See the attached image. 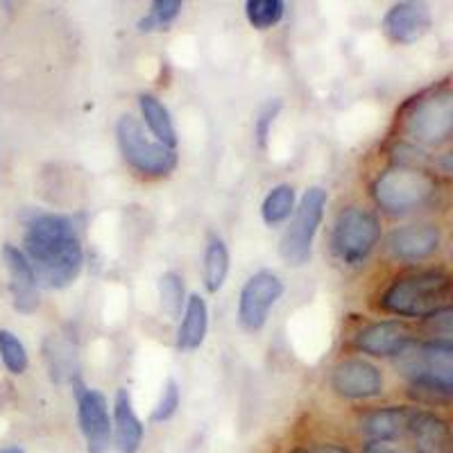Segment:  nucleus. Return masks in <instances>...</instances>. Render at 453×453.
Here are the masks:
<instances>
[{"label":"nucleus","mask_w":453,"mask_h":453,"mask_svg":"<svg viewBox=\"0 0 453 453\" xmlns=\"http://www.w3.org/2000/svg\"><path fill=\"white\" fill-rule=\"evenodd\" d=\"M295 211V188L290 184L274 186L273 191L265 196L261 204L263 222L270 226H277L288 220Z\"/></svg>","instance_id":"obj_22"},{"label":"nucleus","mask_w":453,"mask_h":453,"mask_svg":"<svg viewBox=\"0 0 453 453\" xmlns=\"http://www.w3.org/2000/svg\"><path fill=\"white\" fill-rule=\"evenodd\" d=\"M331 388L345 399H372L383 392L381 370L363 358H349L334 367Z\"/></svg>","instance_id":"obj_11"},{"label":"nucleus","mask_w":453,"mask_h":453,"mask_svg":"<svg viewBox=\"0 0 453 453\" xmlns=\"http://www.w3.org/2000/svg\"><path fill=\"white\" fill-rule=\"evenodd\" d=\"M402 129L412 143L442 145L453 129V93L449 84H440L412 98L402 113Z\"/></svg>","instance_id":"obj_4"},{"label":"nucleus","mask_w":453,"mask_h":453,"mask_svg":"<svg viewBox=\"0 0 453 453\" xmlns=\"http://www.w3.org/2000/svg\"><path fill=\"white\" fill-rule=\"evenodd\" d=\"M180 402H181L180 386H177L175 379H168V381L164 383V388H161L159 402H157L155 408H152V415H150V419L157 424L168 422V419L177 412V408H180Z\"/></svg>","instance_id":"obj_28"},{"label":"nucleus","mask_w":453,"mask_h":453,"mask_svg":"<svg viewBox=\"0 0 453 453\" xmlns=\"http://www.w3.org/2000/svg\"><path fill=\"white\" fill-rule=\"evenodd\" d=\"M3 258H5L7 274H10L12 304L19 313H35L39 309V283H36L35 270L27 263L26 254L14 245H5Z\"/></svg>","instance_id":"obj_14"},{"label":"nucleus","mask_w":453,"mask_h":453,"mask_svg":"<svg viewBox=\"0 0 453 453\" xmlns=\"http://www.w3.org/2000/svg\"><path fill=\"white\" fill-rule=\"evenodd\" d=\"M0 361L12 374H23L30 365L26 345L19 340V335L7 329H0Z\"/></svg>","instance_id":"obj_27"},{"label":"nucleus","mask_w":453,"mask_h":453,"mask_svg":"<svg viewBox=\"0 0 453 453\" xmlns=\"http://www.w3.org/2000/svg\"><path fill=\"white\" fill-rule=\"evenodd\" d=\"M415 335L399 319H383L374 325L365 326L356 335V347L363 354L370 356H396L408 342H412Z\"/></svg>","instance_id":"obj_17"},{"label":"nucleus","mask_w":453,"mask_h":453,"mask_svg":"<svg viewBox=\"0 0 453 453\" xmlns=\"http://www.w3.org/2000/svg\"><path fill=\"white\" fill-rule=\"evenodd\" d=\"M426 322H428V326H431L433 334L438 335V340H451V331H453L451 306H444V309L431 313L426 318Z\"/></svg>","instance_id":"obj_30"},{"label":"nucleus","mask_w":453,"mask_h":453,"mask_svg":"<svg viewBox=\"0 0 453 453\" xmlns=\"http://www.w3.org/2000/svg\"><path fill=\"white\" fill-rule=\"evenodd\" d=\"M440 241H442V234L438 225L419 222V225L396 226L388 238V250L399 261H424L438 252Z\"/></svg>","instance_id":"obj_13"},{"label":"nucleus","mask_w":453,"mask_h":453,"mask_svg":"<svg viewBox=\"0 0 453 453\" xmlns=\"http://www.w3.org/2000/svg\"><path fill=\"white\" fill-rule=\"evenodd\" d=\"M78 399V424L82 431L88 453H111V412L107 396L100 390L80 386L75 390Z\"/></svg>","instance_id":"obj_10"},{"label":"nucleus","mask_w":453,"mask_h":453,"mask_svg":"<svg viewBox=\"0 0 453 453\" xmlns=\"http://www.w3.org/2000/svg\"><path fill=\"white\" fill-rule=\"evenodd\" d=\"M396 370L411 379L415 395L431 403L449 402L453 388L451 340H412L395 356Z\"/></svg>","instance_id":"obj_2"},{"label":"nucleus","mask_w":453,"mask_h":453,"mask_svg":"<svg viewBox=\"0 0 453 453\" xmlns=\"http://www.w3.org/2000/svg\"><path fill=\"white\" fill-rule=\"evenodd\" d=\"M116 139L123 159L141 175L165 177L177 168V152L165 148L159 141H152L145 134L143 125L134 116H120L116 125Z\"/></svg>","instance_id":"obj_7"},{"label":"nucleus","mask_w":453,"mask_h":453,"mask_svg":"<svg viewBox=\"0 0 453 453\" xmlns=\"http://www.w3.org/2000/svg\"><path fill=\"white\" fill-rule=\"evenodd\" d=\"M21 250L35 270L36 283L62 290L78 281L84 250L75 220L62 213H36L26 226Z\"/></svg>","instance_id":"obj_1"},{"label":"nucleus","mask_w":453,"mask_h":453,"mask_svg":"<svg viewBox=\"0 0 453 453\" xmlns=\"http://www.w3.org/2000/svg\"><path fill=\"white\" fill-rule=\"evenodd\" d=\"M438 191L435 177L424 168L412 165H395L376 177L372 186L374 202L390 216H403L426 204Z\"/></svg>","instance_id":"obj_5"},{"label":"nucleus","mask_w":453,"mask_h":453,"mask_svg":"<svg viewBox=\"0 0 453 453\" xmlns=\"http://www.w3.org/2000/svg\"><path fill=\"white\" fill-rule=\"evenodd\" d=\"M381 238V222L367 209L347 206L338 213L331 232V250L342 265H361Z\"/></svg>","instance_id":"obj_6"},{"label":"nucleus","mask_w":453,"mask_h":453,"mask_svg":"<svg viewBox=\"0 0 453 453\" xmlns=\"http://www.w3.org/2000/svg\"><path fill=\"white\" fill-rule=\"evenodd\" d=\"M0 453H26V449L19 447V444H12V447H3Z\"/></svg>","instance_id":"obj_33"},{"label":"nucleus","mask_w":453,"mask_h":453,"mask_svg":"<svg viewBox=\"0 0 453 453\" xmlns=\"http://www.w3.org/2000/svg\"><path fill=\"white\" fill-rule=\"evenodd\" d=\"M181 10H184V5H181L180 0H155L150 5L148 14L139 19L136 27H139V32L168 30L175 23L177 16L181 14Z\"/></svg>","instance_id":"obj_23"},{"label":"nucleus","mask_w":453,"mask_h":453,"mask_svg":"<svg viewBox=\"0 0 453 453\" xmlns=\"http://www.w3.org/2000/svg\"><path fill=\"white\" fill-rule=\"evenodd\" d=\"M363 453H396L390 444H379V442H367L365 451Z\"/></svg>","instance_id":"obj_32"},{"label":"nucleus","mask_w":453,"mask_h":453,"mask_svg":"<svg viewBox=\"0 0 453 453\" xmlns=\"http://www.w3.org/2000/svg\"><path fill=\"white\" fill-rule=\"evenodd\" d=\"M449 299L451 277L440 270H426L390 283V288L381 295V309L399 318H428L449 306Z\"/></svg>","instance_id":"obj_3"},{"label":"nucleus","mask_w":453,"mask_h":453,"mask_svg":"<svg viewBox=\"0 0 453 453\" xmlns=\"http://www.w3.org/2000/svg\"><path fill=\"white\" fill-rule=\"evenodd\" d=\"M283 281L270 270L252 274L245 281L238 299V319L248 331H261L268 322L273 306L277 304L283 295Z\"/></svg>","instance_id":"obj_9"},{"label":"nucleus","mask_w":453,"mask_h":453,"mask_svg":"<svg viewBox=\"0 0 453 453\" xmlns=\"http://www.w3.org/2000/svg\"><path fill=\"white\" fill-rule=\"evenodd\" d=\"M159 299L161 309H164V313L168 318H180L186 306L184 279H181V274L165 273L159 279Z\"/></svg>","instance_id":"obj_24"},{"label":"nucleus","mask_w":453,"mask_h":453,"mask_svg":"<svg viewBox=\"0 0 453 453\" xmlns=\"http://www.w3.org/2000/svg\"><path fill=\"white\" fill-rule=\"evenodd\" d=\"M326 202H329V196L319 186L309 188L299 200L297 209L293 211V220H290L288 229L281 238V245H279L281 258L288 265L299 268V265L309 263L311 252H313V241L318 236L322 218H325Z\"/></svg>","instance_id":"obj_8"},{"label":"nucleus","mask_w":453,"mask_h":453,"mask_svg":"<svg viewBox=\"0 0 453 453\" xmlns=\"http://www.w3.org/2000/svg\"><path fill=\"white\" fill-rule=\"evenodd\" d=\"M395 451H396V449H395ZM396 453H418V451H415V449H399Z\"/></svg>","instance_id":"obj_34"},{"label":"nucleus","mask_w":453,"mask_h":453,"mask_svg":"<svg viewBox=\"0 0 453 453\" xmlns=\"http://www.w3.org/2000/svg\"><path fill=\"white\" fill-rule=\"evenodd\" d=\"M412 408L408 406H388L365 415L361 422V431L367 442L390 444L406 435L408 422H411Z\"/></svg>","instance_id":"obj_18"},{"label":"nucleus","mask_w":453,"mask_h":453,"mask_svg":"<svg viewBox=\"0 0 453 453\" xmlns=\"http://www.w3.org/2000/svg\"><path fill=\"white\" fill-rule=\"evenodd\" d=\"M206 331H209V306L204 297L191 295L186 299L184 318H181L180 334H177V347L181 351H196L204 342Z\"/></svg>","instance_id":"obj_19"},{"label":"nucleus","mask_w":453,"mask_h":453,"mask_svg":"<svg viewBox=\"0 0 453 453\" xmlns=\"http://www.w3.org/2000/svg\"><path fill=\"white\" fill-rule=\"evenodd\" d=\"M139 104H141V113H143L145 125L152 132L157 141L165 148L175 150L177 145V132H175V123L170 119V111L165 109V104L161 103L157 96L152 93H141L139 96Z\"/></svg>","instance_id":"obj_20"},{"label":"nucleus","mask_w":453,"mask_h":453,"mask_svg":"<svg viewBox=\"0 0 453 453\" xmlns=\"http://www.w3.org/2000/svg\"><path fill=\"white\" fill-rule=\"evenodd\" d=\"M145 426L136 415L132 395L125 388L116 390L111 415V449L116 453H139L143 444Z\"/></svg>","instance_id":"obj_15"},{"label":"nucleus","mask_w":453,"mask_h":453,"mask_svg":"<svg viewBox=\"0 0 453 453\" xmlns=\"http://www.w3.org/2000/svg\"><path fill=\"white\" fill-rule=\"evenodd\" d=\"M46 361L50 365V374L55 381H62L64 376L73 372V363H75V351L68 340L50 338L46 340Z\"/></svg>","instance_id":"obj_25"},{"label":"nucleus","mask_w":453,"mask_h":453,"mask_svg":"<svg viewBox=\"0 0 453 453\" xmlns=\"http://www.w3.org/2000/svg\"><path fill=\"white\" fill-rule=\"evenodd\" d=\"M431 23L433 19L426 5L403 0V3H396V5L388 10V14L383 16L381 27L392 43L411 46V43L419 42L431 30Z\"/></svg>","instance_id":"obj_12"},{"label":"nucleus","mask_w":453,"mask_h":453,"mask_svg":"<svg viewBox=\"0 0 453 453\" xmlns=\"http://www.w3.org/2000/svg\"><path fill=\"white\" fill-rule=\"evenodd\" d=\"M229 250H226L225 241L213 236L204 250V263H202V277H204V286L209 293H218L225 286L226 274H229Z\"/></svg>","instance_id":"obj_21"},{"label":"nucleus","mask_w":453,"mask_h":453,"mask_svg":"<svg viewBox=\"0 0 453 453\" xmlns=\"http://www.w3.org/2000/svg\"><path fill=\"white\" fill-rule=\"evenodd\" d=\"M306 453H351L349 449L340 447V444H334V442H322V444H315L313 449H309Z\"/></svg>","instance_id":"obj_31"},{"label":"nucleus","mask_w":453,"mask_h":453,"mask_svg":"<svg viewBox=\"0 0 453 453\" xmlns=\"http://www.w3.org/2000/svg\"><path fill=\"white\" fill-rule=\"evenodd\" d=\"M283 12H286V3H281V0H248L245 3L248 21L257 30H270V27L277 26L283 19Z\"/></svg>","instance_id":"obj_26"},{"label":"nucleus","mask_w":453,"mask_h":453,"mask_svg":"<svg viewBox=\"0 0 453 453\" xmlns=\"http://www.w3.org/2000/svg\"><path fill=\"white\" fill-rule=\"evenodd\" d=\"M406 435L412 438V449L418 453H453L451 428L435 412L412 408Z\"/></svg>","instance_id":"obj_16"},{"label":"nucleus","mask_w":453,"mask_h":453,"mask_svg":"<svg viewBox=\"0 0 453 453\" xmlns=\"http://www.w3.org/2000/svg\"><path fill=\"white\" fill-rule=\"evenodd\" d=\"M279 109H281V103L279 100H273V103L263 104L261 111H258L257 120H254V134H257V141L261 148H265L270 136V129H273L274 119H277Z\"/></svg>","instance_id":"obj_29"}]
</instances>
